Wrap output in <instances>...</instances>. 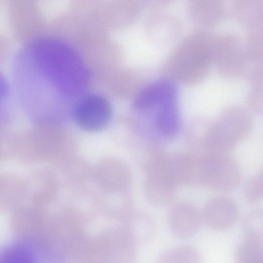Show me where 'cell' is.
<instances>
[{
    "label": "cell",
    "instance_id": "obj_9",
    "mask_svg": "<svg viewBox=\"0 0 263 263\" xmlns=\"http://www.w3.org/2000/svg\"><path fill=\"white\" fill-rule=\"evenodd\" d=\"M138 243L123 228L109 232L106 239V252L116 261L131 263L137 255Z\"/></svg>",
    "mask_w": 263,
    "mask_h": 263
},
{
    "label": "cell",
    "instance_id": "obj_7",
    "mask_svg": "<svg viewBox=\"0 0 263 263\" xmlns=\"http://www.w3.org/2000/svg\"><path fill=\"white\" fill-rule=\"evenodd\" d=\"M144 29L152 40L167 42L181 35L182 25L180 19L172 14L153 11L145 17Z\"/></svg>",
    "mask_w": 263,
    "mask_h": 263
},
{
    "label": "cell",
    "instance_id": "obj_1",
    "mask_svg": "<svg viewBox=\"0 0 263 263\" xmlns=\"http://www.w3.org/2000/svg\"><path fill=\"white\" fill-rule=\"evenodd\" d=\"M254 119L249 110L240 105L229 106L214 127L208 143L210 153L227 154L252 129Z\"/></svg>",
    "mask_w": 263,
    "mask_h": 263
},
{
    "label": "cell",
    "instance_id": "obj_6",
    "mask_svg": "<svg viewBox=\"0 0 263 263\" xmlns=\"http://www.w3.org/2000/svg\"><path fill=\"white\" fill-rule=\"evenodd\" d=\"M177 91L174 84L161 80L144 88L136 97L134 106L138 111L145 112L177 103Z\"/></svg>",
    "mask_w": 263,
    "mask_h": 263
},
{
    "label": "cell",
    "instance_id": "obj_17",
    "mask_svg": "<svg viewBox=\"0 0 263 263\" xmlns=\"http://www.w3.org/2000/svg\"><path fill=\"white\" fill-rule=\"evenodd\" d=\"M242 229L246 238L263 239V210L248 213L243 219Z\"/></svg>",
    "mask_w": 263,
    "mask_h": 263
},
{
    "label": "cell",
    "instance_id": "obj_10",
    "mask_svg": "<svg viewBox=\"0 0 263 263\" xmlns=\"http://www.w3.org/2000/svg\"><path fill=\"white\" fill-rule=\"evenodd\" d=\"M112 6V22L118 29L132 26L139 17L143 8L141 0H115Z\"/></svg>",
    "mask_w": 263,
    "mask_h": 263
},
{
    "label": "cell",
    "instance_id": "obj_4",
    "mask_svg": "<svg viewBox=\"0 0 263 263\" xmlns=\"http://www.w3.org/2000/svg\"><path fill=\"white\" fill-rule=\"evenodd\" d=\"M167 221L172 233L182 239L194 236L203 223L201 212L187 202L175 204L168 212Z\"/></svg>",
    "mask_w": 263,
    "mask_h": 263
},
{
    "label": "cell",
    "instance_id": "obj_5",
    "mask_svg": "<svg viewBox=\"0 0 263 263\" xmlns=\"http://www.w3.org/2000/svg\"><path fill=\"white\" fill-rule=\"evenodd\" d=\"M203 222L215 231H223L232 227L239 217L237 204L231 198L219 196L210 199L201 212Z\"/></svg>",
    "mask_w": 263,
    "mask_h": 263
},
{
    "label": "cell",
    "instance_id": "obj_16",
    "mask_svg": "<svg viewBox=\"0 0 263 263\" xmlns=\"http://www.w3.org/2000/svg\"><path fill=\"white\" fill-rule=\"evenodd\" d=\"M201 255L198 250L190 245H183L167 249L159 257L161 263H199Z\"/></svg>",
    "mask_w": 263,
    "mask_h": 263
},
{
    "label": "cell",
    "instance_id": "obj_11",
    "mask_svg": "<svg viewBox=\"0 0 263 263\" xmlns=\"http://www.w3.org/2000/svg\"><path fill=\"white\" fill-rule=\"evenodd\" d=\"M123 220L122 228L138 244L146 241L152 237L154 224L153 219L145 213L131 211Z\"/></svg>",
    "mask_w": 263,
    "mask_h": 263
},
{
    "label": "cell",
    "instance_id": "obj_2",
    "mask_svg": "<svg viewBox=\"0 0 263 263\" xmlns=\"http://www.w3.org/2000/svg\"><path fill=\"white\" fill-rule=\"evenodd\" d=\"M242 178L238 163L227 154L209 153L200 158V185L214 191L229 192Z\"/></svg>",
    "mask_w": 263,
    "mask_h": 263
},
{
    "label": "cell",
    "instance_id": "obj_12",
    "mask_svg": "<svg viewBox=\"0 0 263 263\" xmlns=\"http://www.w3.org/2000/svg\"><path fill=\"white\" fill-rule=\"evenodd\" d=\"M216 0H186L187 16L196 25H208L216 15Z\"/></svg>",
    "mask_w": 263,
    "mask_h": 263
},
{
    "label": "cell",
    "instance_id": "obj_13",
    "mask_svg": "<svg viewBox=\"0 0 263 263\" xmlns=\"http://www.w3.org/2000/svg\"><path fill=\"white\" fill-rule=\"evenodd\" d=\"M155 124L159 132L165 136L172 137L178 131L180 119L177 103L166 105L158 109Z\"/></svg>",
    "mask_w": 263,
    "mask_h": 263
},
{
    "label": "cell",
    "instance_id": "obj_14",
    "mask_svg": "<svg viewBox=\"0 0 263 263\" xmlns=\"http://www.w3.org/2000/svg\"><path fill=\"white\" fill-rule=\"evenodd\" d=\"M250 87L247 101L249 108L263 116V65L255 68L249 76Z\"/></svg>",
    "mask_w": 263,
    "mask_h": 263
},
{
    "label": "cell",
    "instance_id": "obj_3",
    "mask_svg": "<svg viewBox=\"0 0 263 263\" xmlns=\"http://www.w3.org/2000/svg\"><path fill=\"white\" fill-rule=\"evenodd\" d=\"M111 109L108 101L99 95H91L82 99L74 110L78 125L87 130L102 128L108 122Z\"/></svg>",
    "mask_w": 263,
    "mask_h": 263
},
{
    "label": "cell",
    "instance_id": "obj_18",
    "mask_svg": "<svg viewBox=\"0 0 263 263\" xmlns=\"http://www.w3.org/2000/svg\"><path fill=\"white\" fill-rule=\"evenodd\" d=\"M243 193L246 201L251 204L263 198V168L246 183Z\"/></svg>",
    "mask_w": 263,
    "mask_h": 263
},
{
    "label": "cell",
    "instance_id": "obj_8",
    "mask_svg": "<svg viewBox=\"0 0 263 263\" xmlns=\"http://www.w3.org/2000/svg\"><path fill=\"white\" fill-rule=\"evenodd\" d=\"M176 185L162 174H146L143 192L147 201L157 207L171 204L176 196Z\"/></svg>",
    "mask_w": 263,
    "mask_h": 263
},
{
    "label": "cell",
    "instance_id": "obj_19",
    "mask_svg": "<svg viewBox=\"0 0 263 263\" xmlns=\"http://www.w3.org/2000/svg\"><path fill=\"white\" fill-rule=\"evenodd\" d=\"M144 8L152 11H160L170 5L174 0H141Z\"/></svg>",
    "mask_w": 263,
    "mask_h": 263
},
{
    "label": "cell",
    "instance_id": "obj_15",
    "mask_svg": "<svg viewBox=\"0 0 263 263\" xmlns=\"http://www.w3.org/2000/svg\"><path fill=\"white\" fill-rule=\"evenodd\" d=\"M234 256L237 263H263V239L246 238L237 247Z\"/></svg>",
    "mask_w": 263,
    "mask_h": 263
}]
</instances>
